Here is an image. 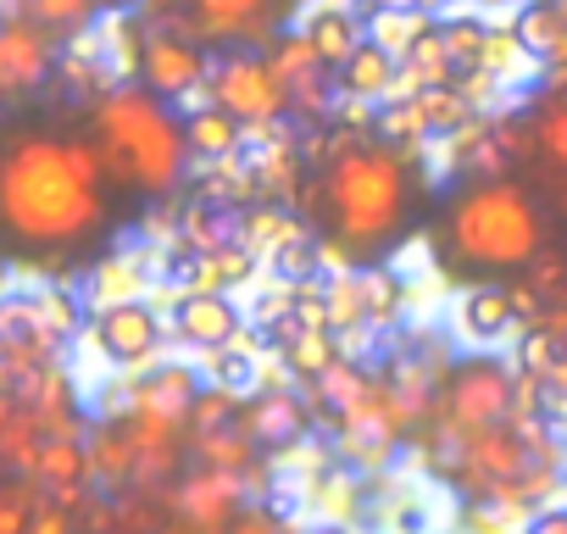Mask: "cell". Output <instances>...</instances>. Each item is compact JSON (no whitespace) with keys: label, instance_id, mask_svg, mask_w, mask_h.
<instances>
[{"label":"cell","instance_id":"cell-1","mask_svg":"<svg viewBox=\"0 0 567 534\" xmlns=\"http://www.w3.org/2000/svg\"><path fill=\"white\" fill-rule=\"evenodd\" d=\"M296 201L307 212V234L357 274L401 250L434 212L417 156L384 134L351 129H329L307 145V184Z\"/></svg>","mask_w":567,"mask_h":534},{"label":"cell","instance_id":"cell-2","mask_svg":"<svg viewBox=\"0 0 567 534\" xmlns=\"http://www.w3.org/2000/svg\"><path fill=\"white\" fill-rule=\"evenodd\" d=\"M117 184L90 134L12 129L0 140V245L29 261L84 256L112 234Z\"/></svg>","mask_w":567,"mask_h":534},{"label":"cell","instance_id":"cell-3","mask_svg":"<svg viewBox=\"0 0 567 534\" xmlns=\"http://www.w3.org/2000/svg\"><path fill=\"white\" fill-rule=\"evenodd\" d=\"M429 239H434V261L467 290L517 285L556 245V212L545 189L517 173L456 178L429 212Z\"/></svg>","mask_w":567,"mask_h":534},{"label":"cell","instance_id":"cell-4","mask_svg":"<svg viewBox=\"0 0 567 534\" xmlns=\"http://www.w3.org/2000/svg\"><path fill=\"white\" fill-rule=\"evenodd\" d=\"M84 134L95 140L117 195H134V201H167L195 162L178 106L151 95L140 79H123L117 90H106L84 112Z\"/></svg>","mask_w":567,"mask_h":534},{"label":"cell","instance_id":"cell-5","mask_svg":"<svg viewBox=\"0 0 567 534\" xmlns=\"http://www.w3.org/2000/svg\"><path fill=\"white\" fill-rule=\"evenodd\" d=\"M512 418H523L517 412V368H506L501 357H462L440 379V401H434L429 429L484 434V429H501Z\"/></svg>","mask_w":567,"mask_h":534},{"label":"cell","instance_id":"cell-6","mask_svg":"<svg viewBox=\"0 0 567 534\" xmlns=\"http://www.w3.org/2000/svg\"><path fill=\"white\" fill-rule=\"evenodd\" d=\"M206 90H212V106L228 112V117H239L245 129L250 123L272 129L284 112H290V95H284V84L272 79V68H267L261 51H223L212 62Z\"/></svg>","mask_w":567,"mask_h":534},{"label":"cell","instance_id":"cell-7","mask_svg":"<svg viewBox=\"0 0 567 534\" xmlns=\"http://www.w3.org/2000/svg\"><path fill=\"white\" fill-rule=\"evenodd\" d=\"M296 0H189V34L223 51H267L278 34H290Z\"/></svg>","mask_w":567,"mask_h":534},{"label":"cell","instance_id":"cell-8","mask_svg":"<svg viewBox=\"0 0 567 534\" xmlns=\"http://www.w3.org/2000/svg\"><path fill=\"white\" fill-rule=\"evenodd\" d=\"M62 68V45L18 12H0V112L40 95Z\"/></svg>","mask_w":567,"mask_h":534},{"label":"cell","instance_id":"cell-9","mask_svg":"<svg viewBox=\"0 0 567 534\" xmlns=\"http://www.w3.org/2000/svg\"><path fill=\"white\" fill-rule=\"evenodd\" d=\"M151 95H162L167 106L189 101L195 90H206L212 79V57L195 34H173V29H145V51H140V73H134Z\"/></svg>","mask_w":567,"mask_h":534},{"label":"cell","instance_id":"cell-10","mask_svg":"<svg viewBox=\"0 0 567 534\" xmlns=\"http://www.w3.org/2000/svg\"><path fill=\"white\" fill-rule=\"evenodd\" d=\"M162 501H167V523H184L195 534H228V523L250 506L239 473H217V468H200V462Z\"/></svg>","mask_w":567,"mask_h":534},{"label":"cell","instance_id":"cell-11","mask_svg":"<svg viewBox=\"0 0 567 534\" xmlns=\"http://www.w3.org/2000/svg\"><path fill=\"white\" fill-rule=\"evenodd\" d=\"M95 351L112 362V368H145L156 351H162V318L151 301H117V307H101L95 324Z\"/></svg>","mask_w":567,"mask_h":534},{"label":"cell","instance_id":"cell-12","mask_svg":"<svg viewBox=\"0 0 567 534\" xmlns=\"http://www.w3.org/2000/svg\"><path fill=\"white\" fill-rule=\"evenodd\" d=\"M261 57H267L272 79L284 84V95H290V112H312V117L329 112V101H334V95H329L334 73L318 62V51H312L307 34H278Z\"/></svg>","mask_w":567,"mask_h":534},{"label":"cell","instance_id":"cell-13","mask_svg":"<svg viewBox=\"0 0 567 534\" xmlns=\"http://www.w3.org/2000/svg\"><path fill=\"white\" fill-rule=\"evenodd\" d=\"M239 423H245V434H250V445L261 456L267 451H296L307 440V429H312V407L301 396H290V390H261V396L245 401Z\"/></svg>","mask_w":567,"mask_h":534},{"label":"cell","instance_id":"cell-14","mask_svg":"<svg viewBox=\"0 0 567 534\" xmlns=\"http://www.w3.org/2000/svg\"><path fill=\"white\" fill-rule=\"evenodd\" d=\"M200 373L195 368H184V362H162V368H151L145 379H134V390H128V412H145V418H162V423H184L189 418V407L200 401Z\"/></svg>","mask_w":567,"mask_h":534},{"label":"cell","instance_id":"cell-15","mask_svg":"<svg viewBox=\"0 0 567 534\" xmlns=\"http://www.w3.org/2000/svg\"><path fill=\"white\" fill-rule=\"evenodd\" d=\"M84 445H90V468H95V484L106 495H128L134 490V429H128V412H106L84 429Z\"/></svg>","mask_w":567,"mask_h":534},{"label":"cell","instance_id":"cell-16","mask_svg":"<svg viewBox=\"0 0 567 534\" xmlns=\"http://www.w3.org/2000/svg\"><path fill=\"white\" fill-rule=\"evenodd\" d=\"M239 307L228 301V296H195V290H184L178 296V307H173V329H178V340H189V346H200V351H223V346H234L239 340Z\"/></svg>","mask_w":567,"mask_h":534},{"label":"cell","instance_id":"cell-17","mask_svg":"<svg viewBox=\"0 0 567 534\" xmlns=\"http://www.w3.org/2000/svg\"><path fill=\"white\" fill-rule=\"evenodd\" d=\"M528 134H534V162L567 178V73H556V84L528 106Z\"/></svg>","mask_w":567,"mask_h":534},{"label":"cell","instance_id":"cell-18","mask_svg":"<svg viewBox=\"0 0 567 534\" xmlns=\"http://www.w3.org/2000/svg\"><path fill=\"white\" fill-rule=\"evenodd\" d=\"M250 267H256V256H250L245 245H217V250L184 256V261H178V279H184V290H195V296H228L234 285L250 279Z\"/></svg>","mask_w":567,"mask_h":534},{"label":"cell","instance_id":"cell-19","mask_svg":"<svg viewBox=\"0 0 567 534\" xmlns=\"http://www.w3.org/2000/svg\"><path fill=\"white\" fill-rule=\"evenodd\" d=\"M301 34L312 40V51H318V62H323L329 73H340V68H346V62H351V57L368 45L362 18H351L346 7H323V12H312Z\"/></svg>","mask_w":567,"mask_h":534},{"label":"cell","instance_id":"cell-20","mask_svg":"<svg viewBox=\"0 0 567 534\" xmlns=\"http://www.w3.org/2000/svg\"><path fill=\"white\" fill-rule=\"evenodd\" d=\"M334 84H340L346 101H384V95H401V62L368 40V45L334 73Z\"/></svg>","mask_w":567,"mask_h":534},{"label":"cell","instance_id":"cell-21","mask_svg":"<svg viewBox=\"0 0 567 534\" xmlns=\"http://www.w3.org/2000/svg\"><path fill=\"white\" fill-rule=\"evenodd\" d=\"M512 34H517L523 57H539L545 68L567 73V18L550 7V0H534V7H523L517 23H512Z\"/></svg>","mask_w":567,"mask_h":534},{"label":"cell","instance_id":"cell-22","mask_svg":"<svg viewBox=\"0 0 567 534\" xmlns=\"http://www.w3.org/2000/svg\"><path fill=\"white\" fill-rule=\"evenodd\" d=\"M184 134H189V156H200V162H212V167L228 162V156H239V145H245V123L228 117V112H217L212 101L184 117Z\"/></svg>","mask_w":567,"mask_h":534},{"label":"cell","instance_id":"cell-23","mask_svg":"<svg viewBox=\"0 0 567 534\" xmlns=\"http://www.w3.org/2000/svg\"><path fill=\"white\" fill-rule=\"evenodd\" d=\"M278 351H284V362H290V373H301L307 384H312L318 373H329L334 362H346V357H340V340H334L329 329H301V324H290V318H284V329H278Z\"/></svg>","mask_w":567,"mask_h":534},{"label":"cell","instance_id":"cell-24","mask_svg":"<svg viewBox=\"0 0 567 534\" xmlns=\"http://www.w3.org/2000/svg\"><path fill=\"white\" fill-rule=\"evenodd\" d=\"M18 18H29L34 29H45L56 45L62 40H84L90 23L101 18V0H18Z\"/></svg>","mask_w":567,"mask_h":534},{"label":"cell","instance_id":"cell-25","mask_svg":"<svg viewBox=\"0 0 567 534\" xmlns=\"http://www.w3.org/2000/svg\"><path fill=\"white\" fill-rule=\"evenodd\" d=\"M512 324H517V307H512L506 285H478V290L462 296V329H467V340L489 346V340H501Z\"/></svg>","mask_w":567,"mask_h":534},{"label":"cell","instance_id":"cell-26","mask_svg":"<svg viewBox=\"0 0 567 534\" xmlns=\"http://www.w3.org/2000/svg\"><path fill=\"white\" fill-rule=\"evenodd\" d=\"M434 29H440V23H434L423 7H417V12H373V18H368V40H373L379 51H390L395 62H406Z\"/></svg>","mask_w":567,"mask_h":534},{"label":"cell","instance_id":"cell-27","mask_svg":"<svg viewBox=\"0 0 567 534\" xmlns=\"http://www.w3.org/2000/svg\"><path fill=\"white\" fill-rule=\"evenodd\" d=\"M239 418H245V396H239V390H223V384H206L200 401H195L189 418H184V434H189V445H200V440L234 429Z\"/></svg>","mask_w":567,"mask_h":534},{"label":"cell","instance_id":"cell-28","mask_svg":"<svg viewBox=\"0 0 567 534\" xmlns=\"http://www.w3.org/2000/svg\"><path fill=\"white\" fill-rule=\"evenodd\" d=\"M484 40H489V29H484L478 18H445V23H440V45H445V57L456 62V73H473V68L484 62Z\"/></svg>","mask_w":567,"mask_h":534},{"label":"cell","instance_id":"cell-29","mask_svg":"<svg viewBox=\"0 0 567 534\" xmlns=\"http://www.w3.org/2000/svg\"><path fill=\"white\" fill-rule=\"evenodd\" d=\"M34 506H40V490L29 479H0V534H29L34 523Z\"/></svg>","mask_w":567,"mask_h":534},{"label":"cell","instance_id":"cell-30","mask_svg":"<svg viewBox=\"0 0 567 534\" xmlns=\"http://www.w3.org/2000/svg\"><path fill=\"white\" fill-rule=\"evenodd\" d=\"M140 279H145V274H140L134 261H117V256L101 261V267H95V312H101V307H117V301H140Z\"/></svg>","mask_w":567,"mask_h":534},{"label":"cell","instance_id":"cell-31","mask_svg":"<svg viewBox=\"0 0 567 534\" xmlns=\"http://www.w3.org/2000/svg\"><path fill=\"white\" fill-rule=\"evenodd\" d=\"M329 318H334V335H340V329H362V324H368L362 274H340V279H329Z\"/></svg>","mask_w":567,"mask_h":534},{"label":"cell","instance_id":"cell-32","mask_svg":"<svg viewBox=\"0 0 567 534\" xmlns=\"http://www.w3.org/2000/svg\"><path fill=\"white\" fill-rule=\"evenodd\" d=\"M362 296H368V324H390L401 312V279L390 267H362Z\"/></svg>","mask_w":567,"mask_h":534},{"label":"cell","instance_id":"cell-33","mask_svg":"<svg viewBox=\"0 0 567 534\" xmlns=\"http://www.w3.org/2000/svg\"><path fill=\"white\" fill-rule=\"evenodd\" d=\"M267 261H272L278 274L290 279V285H307V279H312V267H318V239L301 228V234H290V239H284V245H278Z\"/></svg>","mask_w":567,"mask_h":534},{"label":"cell","instance_id":"cell-34","mask_svg":"<svg viewBox=\"0 0 567 534\" xmlns=\"http://www.w3.org/2000/svg\"><path fill=\"white\" fill-rule=\"evenodd\" d=\"M256 379V362L239 351V346H223L217 357H212V384H223V390H239L245 396V384Z\"/></svg>","mask_w":567,"mask_h":534},{"label":"cell","instance_id":"cell-35","mask_svg":"<svg viewBox=\"0 0 567 534\" xmlns=\"http://www.w3.org/2000/svg\"><path fill=\"white\" fill-rule=\"evenodd\" d=\"M29 534H84V523H79V506H62V501L40 495V506H34V523H29Z\"/></svg>","mask_w":567,"mask_h":534},{"label":"cell","instance_id":"cell-36","mask_svg":"<svg viewBox=\"0 0 567 534\" xmlns=\"http://www.w3.org/2000/svg\"><path fill=\"white\" fill-rule=\"evenodd\" d=\"M517 57H523V45H517V34L512 29H489V40H484V73H495V79H506L512 68H517Z\"/></svg>","mask_w":567,"mask_h":534},{"label":"cell","instance_id":"cell-37","mask_svg":"<svg viewBox=\"0 0 567 534\" xmlns=\"http://www.w3.org/2000/svg\"><path fill=\"white\" fill-rule=\"evenodd\" d=\"M228 534H296V528L284 523L272 506H245V512L228 523Z\"/></svg>","mask_w":567,"mask_h":534},{"label":"cell","instance_id":"cell-38","mask_svg":"<svg viewBox=\"0 0 567 534\" xmlns=\"http://www.w3.org/2000/svg\"><path fill=\"white\" fill-rule=\"evenodd\" d=\"M528 534H567V512H539L528 523Z\"/></svg>","mask_w":567,"mask_h":534},{"label":"cell","instance_id":"cell-39","mask_svg":"<svg viewBox=\"0 0 567 534\" xmlns=\"http://www.w3.org/2000/svg\"><path fill=\"white\" fill-rule=\"evenodd\" d=\"M423 7V0H368V18L373 12H417Z\"/></svg>","mask_w":567,"mask_h":534},{"label":"cell","instance_id":"cell-40","mask_svg":"<svg viewBox=\"0 0 567 534\" xmlns=\"http://www.w3.org/2000/svg\"><path fill=\"white\" fill-rule=\"evenodd\" d=\"M145 7V0H101V12H112V18H134Z\"/></svg>","mask_w":567,"mask_h":534},{"label":"cell","instance_id":"cell-41","mask_svg":"<svg viewBox=\"0 0 567 534\" xmlns=\"http://www.w3.org/2000/svg\"><path fill=\"white\" fill-rule=\"evenodd\" d=\"M156 534H195V528H184V523H162Z\"/></svg>","mask_w":567,"mask_h":534},{"label":"cell","instance_id":"cell-42","mask_svg":"<svg viewBox=\"0 0 567 534\" xmlns=\"http://www.w3.org/2000/svg\"><path fill=\"white\" fill-rule=\"evenodd\" d=\"M550 7H556V12H561V18H567V0H550Z\"/></svg>","mask_w":567,"mask_h":534},{"label":"cell","instance_id":"cell-43","mask_svg":"<svg viewBox=\"0 0 567 534\" xmlns=\"http://www.w3.org/2000/svg\"><path fill=\"white\" fill-rule=\"evenodd\" d=\"M484 7H506V0H484Z\"/></svg>","mask_w":567,"mask_h":534},{"label":"cell","instance_id":"cell-44","mask_svg":"<svg viewBox=\"0 0 567 534\" xmlns=\"http://www.w3.org/2000/svg\"><path fill=\"white\" fill-rule=\"evenodd\" d=\"M323 534H340V528H323Z\"/></svg>","mask_w":567,"mask_h":534}]
</instances>
